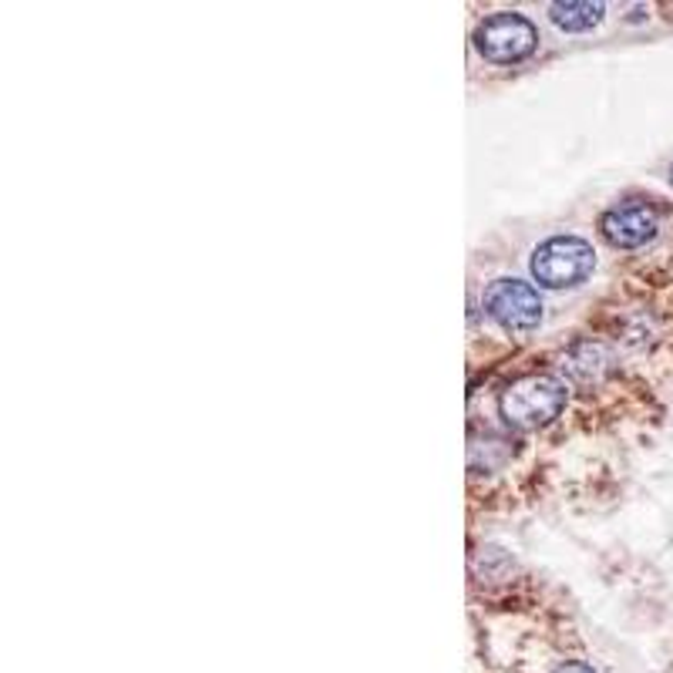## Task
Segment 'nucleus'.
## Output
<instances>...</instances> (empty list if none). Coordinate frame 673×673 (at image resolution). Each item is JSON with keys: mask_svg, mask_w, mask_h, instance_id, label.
<instances>
[{"mask_svg": "<svg viewBox=\"0 0 673 673\" xmlns=\"http://www.w3.org/2000/svg\"><path fill=\"white\" fill-rule=\"evenodd\" d=\"M563 408H566V384L560 377H550V374L522 377L498 397L502 418L522 432L550 425L553 418L563 415Z\"/></svg>", "mask_w": 673, "mask_h": 673, "instance_id": "1", "label": "nucleus"}, {"mask_svg": "<svg viewBox=\"0 0 673 673\" xmlns=\"http://www.w3.org/2000/svg\"><path fill=\"white\" fill-rule=\"evenodd\" d=\"M532 277L550 290H570L593 277L596 253L580 236H553L532 253Z\"/></svg>", "mask_w": 673, "mask_h": 673, "instance_id": "2", "label": "nucleus"}, {"mask_svg": "<svg viewBox=\"0 0 673 673\" xmlns=\"http://www.w3.org/2000/svg\"><path fill=\"white\" fill-rule=\"evenodd\" d=\"M535 44H538L535 24L515 11L492 14L475 31V48L492 65H518L535 51Z\"/></svg>", "mask_w": 673, "mask_h": 673, "instance_id": "3", "label": "nucleus"}, {"mask_svg": "<svg viewBox=\"0 0 673 673\" xmlns=\"http://www.w3.org/2000/svg\"><path fill=\"white\" fill-rule=\"evenodd\" d=\"M485 314L508 334H528L543 324V297H538L528 284L502 277L488 284L485 290Z\"/></svg>", "mask_w": 673, "mask_h": 673, "instance_id": "4", "label": "nucleus"}, {"mask_svg": "<svg viewBox=\"0 0 673 673\" xmlns=\"http://www.w3.org/2000/svg\"><path fill=\"white\" fill-rule=\"evenodd\" d=\"M600 232L616 249L646 246L656 236V212L643 202H623L600 216Z\"/></svg>", "mask_w": 673, "mask_h": 673, "instance_id": "5", "label": "nucleus"}, {"mask_svg": "<svg viewBox=\"0 0 673 673\" xmlns=\"http://www.w3.org/2000/svg\"><path fill=\"white\" fill-rule=\"evenodd\" d=\"M603 4H586V0H570V4H553L550 8V18L556 28L563 31H593L600 21H603Z\"/></svg>", "mask_w": 673, "mask_h": 673, "instance_id": "6", "label": "nucleus"}, {"mask_svg": "<svg viewBox=\"0 0 673 673\" xmlns=\"http://www.w3.org/2000/svg\"><path fill=\"white\" fill-rule=\"evenodd\" d=\"M556 673H596V670L590 663H583V660H566V663L556 666Z\"/></svg>", "mask_w": 673, "mask_h": 673, "instance_id": "7", "label": "nucleus"}, {"mask_svg": "<svg viewBox=\"0 0 673 673\" xmlns=\"http://www.w3.org/2000/svg\"><path fill=\"white\" fill-rule=\"evenodd\" d=\"M670 182H673V169H670Z\"/></svg>", "mask_w": 673, "mask_h": 673, "instance_id": "8", "label": "nucleus"}]
</instances>
